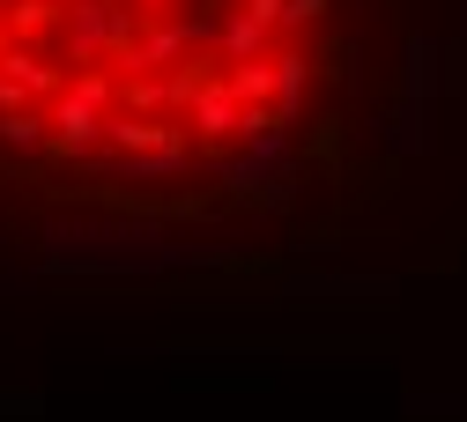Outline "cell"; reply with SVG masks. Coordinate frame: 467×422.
I'll list each match as a JSON object with an SVG mask.
<instances>
[{
    "label": "cell",
    "instance_id": "6da1fadb",
    "mask_svg": "<svg viewBox=\"0 0 467 422\" xmlns=\"http://www.w3.org/2000/svg\"><path fill=\"white\" fill-rule=\"evenodd\" d=\"M348 67V0H0V178L193 208L297 149Z\"/></svg>",
    "mask_w": 467,
    "mask_h": 422
}]
</instances>
